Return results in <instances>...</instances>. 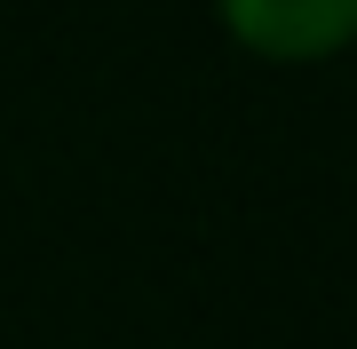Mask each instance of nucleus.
<instances>
[{
    "label": "nucleus",
    "mask_w": 357,
    "mask_h": 349,
    "mask_svg": "<svg viewBox=\"0 0 357 349\" xmlns=\"http://www.w3.org/2000/svg\"><path fill=\"white\" fill-rule=\"evenodd\" d=\"M222 24L255 56L302 64V56H333L357 24V0H222Z\"/></svg>",
    "instance_id": "obj_1"
}]
</instances>
